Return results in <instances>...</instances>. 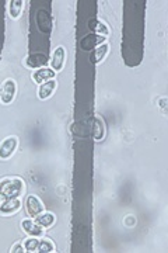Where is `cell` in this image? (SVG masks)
Returning <instances> with one entry per match:
<instances>
[{"instance_id":"obj_1","label":"cell","mask_w":168,"mask_h":253,"mask_svg":"<svg viewBox=\"0 0 168 253\" xmlns=\"http://www.w3.org/2000/svg\"><path fill=\"white\" fill-rule=\"evenodd\" d=\"M24 191V180L20 177H7L4 196L7 199H20Z\"/></svg>"},{"instance_id":"obj_2","label":"cell","mask_w":168,"mask_h":253,"mask_svg":"<svg viewBox=\"0 0 168 253\" xmlns=\"http://www.w3.org/2000/svg\"><path fill=\"white\" fill-rule=\"evenodd\" d=\"M17 146L18 138L16 135H10L7 138H4L0 142V159L1 161H7L17 151Z\"/></svg>"},{"instance_id":"obj_3","label":"cell","mask_w":168,"mask_h":253,"mask_svg":"<svg viewBox=\"0 0 168 253\" xmlns=\"http://www.w3.org/2000/svg\"><path fill=\"white\" fill-rule=\"evenodd\" d=\"M17 93V84L13 79H6L0 86V101L3 104H10Z\"/></svg>"},{"instance_id":"obj_4","label":"cell","mask_w":168,"mask_h":253,"mask_svg":"<svg viewBox=\"0 0 168 253\" xmlns=\"http://www.w3.org/2000/svg\"><path fill=\"white\" fill-rule=\"evenodd\" d=\"M26 210L27 214L31 218H35L36 215H39L41 212H44L45 207L44 203L41 201L39 197L36 196H28L26 201Z\"/></svg>"},{"instance_id":"obj_5","label":"cell","mask_w":168,"mask_h":253,"mask_svg":"<svg viewBox=\"0 0 168 253\" xmlns=\"http://www.w3.org/2000/svg\"><path fill=\"white\" fill-rule=\"evenodd\" d=\"M21 228L28 236H34V238H42L44 236L45 229L42 226H39L35 222V219L33 218H26L21 221Z\"/></svg>"},{"instance_id":"obj_6","label":"cell","mask_w":168,"mask_h":253,"mask_svg":"<svg viewBox=\"0 0 168 253\" xmlns=\"http://www.w3.org/2000/svg\"><path fill=\"white\" fill-rule=\"evenodd\" d=\"M66 63V51L65 46L59 45L52 54V59H51V69L55 72H61Z\"/></svg>"},{"instance_id":"obj_7","label":"cell","mask_w":168,"mask_h":253,"mask_svg":"<svg viewBox=\"0 0 168 253\" xmlns=\"http://www.w3.org/2000/svg\"><path fill=\"white\" fill-rule=\"evenodd\" d=\"M21 208L20 199H7L0 204V214L3 215H14Z\"/></svg>"},{"instance_id":"obj_8","label":"cell","mask_w":168,"mask_h":253,"mask_svg":"<svg viewBox=\"0 0 168 253\" xmlns=\"http://www.w3.org/2000/svg\"><path fill=\"white\" fill-rule=\"evenodd\" d=\"M56 87H58V82L55 79L45 82L42 84H39V87H38V97L41 100L51 99L55 90H56Z\"/></svg>"},{"instance_id":"obj_9","label":"cell","mask_w":168,"mask_h":253,"mask_svg":"<svg viewBox=\"0 0 168 253\" xmlns=\"http://www.w3.org/2000/svg\"><path fill=\"white\" fill-rule=\"evenodd\" d=\"M55 75H56V72L52 71L51 68H39L33 73V81L35 82L36 84H42L45 82L53 79Z\"/></svg>"},{"instance_id":"obj_10","label":"cell","mask_w":168,"mask_h":253,"mask_svg":"<svg viewBox=\"0 0 168 253\" xmlns=\"http://www.w3.org/2000/svg\"><path fill=\"white\" fill-rule=\"evenodd\" d=\"M35 222L39 226H42L44 229H48V228H51V226L55 224V215H53L52 212H41L39 215H36L35 217Z\"/></svg>"},{"instance_id":"obj_11","label":"cell","mask_w":168,"mask_h":253,"mask_svg":"<svg viewBox=\"0 0 168 253\" xmlns=\"http://www.w3.org/2000/svg\"><path fill=\"white\" fill-rule=\"evenodd\" d=\"M23 9H24V1L23 0H13V1H10V17L13 18V20H17L21 16Z\"/></svg>"},{"instance_id":"obj_12","label":"cell","mask_w":168,"mask_h":253,"mask_svg":"<svg viewBox=\"0 0 168 253\" xmlns=\"http://www.w3.org/2000/svg\"><path fill=\"white\" fill-rule=\"evenodd\" d=\"M108 52H109V45L106 42H102V44L97 45L96 51H94V63L102 62L106 58Z\"/></svg>"},{"instance_id":"obj_13","label":"cell","mask_w":168,"mask_h":253,"mask_svg":"<svg viewBox=\"0 0 168 253\" xmlns=\"http://www.w3.org/2000/svg\"><path fill=\"white\" fill-rule=\"evenodd\" d=\"M55 251V244L49 238H42L39 239V244H38V252L41 253H51Z\"/></svg>"},{"instance_id":"obj_14","label":"cell","mask_w":168,"mask_h":253,"mask_svg":"<svg viewBox=\"0 0 168 253\" xmlns=\"http://www.w3.org/2000/svg\"><path fill=\"white\" fill-rule=\"evenodd\" d=\"M38 244H39V238H34V236H28L26 241L23 242L26 252L30 253L38 252Z\"/></svg>"},{"instance_id":"obj_15","label":"cell","mask_w":168,"mask_h":253,"mask_svg":"<svg viewBox=\"0 0 168 253\" xmlns=\"http://www.w3.org/2000/svg\"><path fill=\"white\" fill-rule=\"evenodd\" d=\"M104 138V123L100 117L94 118V139L100 141Z\"/></svg>"},{"instance_id":"obj_16","label":"cell","mask_w":168,"mask_h":253,"mask_svg":"<svg viewBox=\"0 0 168 253\" xmlns=\"http://www.w3.org/2000/svg\"><path fill=\"white\" fill-rule=\"evenodd\" d=\"M94 31L97 33L98 36L101 34V37H102V38H106V37H108V34H109V30H108V27H106L102 21H97V26L94 27Z\"/></svg>"},{"instance_id":"obj_17","label":"cell","mask_w":168,"mask_h":253,"mask_svg":"<svg viewBox=\"0 0 168 253\" xmlns=\"http://www.w3.org/2000/svg\"><path fill=\"white\" fill-rule=\"evenodd\" d=\"M6 181H7V177L0 180V204L6 200V196H4V191H6Z\"/></svg>"},{"instance_id":"obj_18","label":"cell","mask_w":168,"mask_h":253,"mask_svg":"<svg viewBox=\"0 0 168 253\" xmlns=\"http://www.w3.org/2000/svg\"><path fill=\"white\" fill-rule=\"evenodd\" d=\"M10 252H11V253L26 252V249H24V245H23V242H17V244L13 245V246H11V249H10Z\"/></svg>"}]
</instances>
